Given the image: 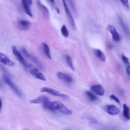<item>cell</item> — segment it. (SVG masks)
<instances>
[{
    "label": "cell",
    "instance_id": "obj_1",
    "mask_svg": "<svg viewBox=\"0 0 130 130\" xmlns=\"http://www.w3.org/2000/svg\"><path fill=\"white\" fill-rule=\"evenodd\" d=\"M51 105L53 111H58L60 113L66 115H71L72 113V111L71 110L59 101L51 102Z\"/></svg>",
    "mask_w": 130,
    "mask_h": 130
},
{
    "label": "cell",
    "instance_id": "obj_2",
    "mask_svg": "<svg viewBox=\"0 0 130 130\" xmlns=\"http://www.w3.org/2000/svg\"><path fill=\"white\" fill-rule=\"evenodd\" d=\"M26 69L29 71L30 74L35 78L43 81H46V77L44 74L42 73L38 69L35 67L32 64L28 63Z\"/></svg>",
    "mask_w": 130,
    "mask_h": 130
},
{
    "label": "cell",
    "instance_id": "obj_3",
    "mask_svg": "<svg viewBox=\"0 0 130 130\" xmlns=\"http://www.w3.org/2000/svg\"><path fill=\"white\" fill-rule=\"evenodd\" d=\"M40 90L42 92H47L51 94H52L53 95L61 97L65 99H67L69 98V96L68 95L64 93H61L59 91H57L54 89H53L52 88H50L48 87H43L41 88Z\"/></svg>",
    "mask_w": 130,
    "mask_h": 130
},
{
    "label": "cell",
    "instance_id": "obj_4",
    "mask_svg": "<svg viewBox=\"0 0 130 130\" xmlns=\"http://www.w3.org/2000/svg\"><path fill=\"white\" fill-rule=\"evenodd\" d=\"M11 48L12 50V52L14 54V55H15V56L16 57V58H17V59L25 68H26L27 65H28V63H27V62L25 61V60L24 59V58H23V57L22 56L21 53L18 50V49H17L16 47L14 45H12L11 46Z\"/></svg>",
    "mask_w": 130,
    "mask_h": 130
},
{
    "label": "cell",
    "instance_id": "obj_5",
    "mask_svg": "<svg viewBox=\"0 0 130 130\" xmlns=\"http://www.w3.org/2000/svg\"><path fill=\"white\" fill-rule=\"evenodd\" d=\"M3 80L4 82H5L7 84L9 85V86L12 89V90L18 95L20 96L21 95V93L17 86L15 85V84L10 79V78L6 75H4L3 76Z\"/></svg>",
    "mask_w": 130,
    "mask_h": 130
},
{
    "label": "cell",
    "instance_id": "obj_6",
    "mask_svg": "<svg viewBox=\"0 0 130 130\" xmlns=\"http://www.w3.org/2000/svg\"><path fill=\"white\" fill-rule=\"evenodd\" d=\"M21 52L22 53V54H23V55L27 58L31 60V61H32L34 63H35V64L40 69H42V64L41 63V62L39 61V60H38L35 56L32 55L31 54H29L27 51L24 48H21Z\"/></svg>",
    "mask_w": 130,
    "mask_h": 130
},
{
    "label": "cell",
    "instance_id": "obj_7",
    "mask_svg": "<svg viewBox=\"0 0 130 130\" xmlns=\"http://www.w3.org/2000/svg\"><path fill=\"white\" fill-rule=\"evenodd\" d=\"M62 4H63V6L64 7V10H65V12L66 13V15L68 18V19L69 20L70 23L72 26V27L73 28V29H76V25H75V21L74 19V18L73 17L72 14H71L68 6L67 4L66 3V0H62Z\"/></svg>",
    "mask_w": 130,
    "mask_h": 130
},
{
    "label": "cell",
    "instance_id": "obj_8",
    "mask_svg": "<svg viewBox=\"0 0 130 130\" xmlns=\"http://www.w3.org/2000/svg\"><path fill=\"white\" fill-rule=\"evenodd\" d=\"M107 29L111 33L112 39L114 41L119 42L120 40V36L117 32L116 28L113 25H108L107 26Z\"/></svg>",
    "mask_w": 130,
    "mask_h": 130
},
{
    "label": "cell",
    "instance_id": "obj_9",
    "mask_svg": "<svg viewBox=\"0 0 130 130\" xmlns=\"http://www.w3.org/2000/svg\"><path fill=\"white\" fill-rule=\"evenodd\" d=\"M0 62L2 63L4 65L12 66L14 65V62L11 60L8 56L5 54L0 52Z\"/></svg>",
    "mask_w": 130,
    "mask_h": 130
},
{
    "label": "cell",
    "instance_id": "obj_10",
    "mask_svg": "<svg viewBox=\"0 0 130 130\" xmlns=\"http://www.w3.org/2000/svg\"><path fill=\"white\" fill-rule=\"evenodd\" d=\"M57 77L59 79L67 83H70L73 81V78L71 76L61 72H58L57 73Z\"/></svg>",
    "mask_w": 130,
    "mask_h": 130
},
{
    "label": "cell",
    "instance_id": "obj_11",
    "mask_svg": "<svg viewBox=\"0 0 130 130\" xmlns=\"http://www.w3.org/2000/svg\"><path fill=\"white\" fill-rule=\"evenodd\" d=\"M90 89L94 93L100 96L103 95L105 93L104 89L103 88V86L100 84L91 86L90 87Z\"/></svg>",
    "mask_w": 130,
    "mask_h": 130
},
{
    "label": "cell",
    "instance_id": "obj_12",
    "mask_svg": "<svg viewBox=\"0 0 130 130\" xmlns=\"http://www.w3.org/2000/svg\"><path fill=\"white\" fill-rule=\"evenodd\" d=\"M31 23L26 20H21L18 22V27L22 30H27L31 27Z\"/></svg>",
    "mask_w": 130,
    "mask_h": 130
},
{
    "label": "cell",
    "instance_id": "obj_13",
    "mask_svg": "<svg viewBox=\"0 0 130 130\" xmlns=\"http://www.w3.org/2000/svg\"><path fill=\"white\" fill-rule=\"evenodd\" d=\"M106 111L107 112L111 115H115L119 113V109L113 105H109L106 106Z\"/></svg>",
    "mask_w": 130,
    "mask_h": 130
},
{
    "label": "cell",
    "instance_id": "obj_14",
    "mask_svg": "<svg viewBox=\"0 0 130 130\" xmlns=\"http://www.w3.org/2000/svg\"><path fill=\"white\" fill-rule=\"evenodd\" d=\"M48 101H49V99L47 96L42 95L34 99H31L29 101V102L30 104H43Z\"/></svg>",
    "mask_w": 130,
    "mask_h": 130
},
{
    "label": "cell",
    "instance_id": "obj_15",
    "mask_svg": "<svg viewBox=\"0 0 130 130\" xmlns=\"http://www.w3.org/2000/svg\"><path fill=\"white\" fill-rule=\"evenodd\" d=\"M93 51L94 55L102 61L105 62L106 60V56L102 50L99 49H93Z\"/></svg>",
    "mask_w": 130,
    "mask_h": 130
},
{
    "label": "cell",
    "instance_id": "obj_16",
    "mask_svg": "<svg viewBox=\"0 0 130 130\" xmlns=\"http://www.w3.org/2000/svg\"><path fill=\"white\" fill-rule=\"evenodd\" d=\"M42 46V48L43 50V52L45 54V55L48 57L49 59H51V53H50V48L48 45L45 43H42L41 44Z\"/></svg>",
    "mask_w": 130,
    "mask_h": 130
},
{
    "label": "cell",
    "instance_id": "obj_17",
    "mask_svg": "<svg viewBox=\"0 0 130 130\" xmlns=\"http://www.w3.org/2000/svg\"><path fill=\"white\" fill-rule=\"evenodd\" d=\"M123 115L126 119L129 120L130 119L129 109L125 104H123Z\"/></svg>",
    "mask_w": 130,
    "mask_h": 130
},
{
    "label": "cell",
    "instance_id": "obj_18",
    "mask_svg": "<svg viewBox=\"0 0 130 130\" xmlns=\"http://www.w3.org/2000/svg\"><path fill=\"white\" fill-rule=\"evenodd\" d=\"M37 3L38 4L39 7L40 8L41 10L43 11V13L44 14V15H45L47 17H48L49 15L48 9L44 5L42 4V3L40 1V0H37Z\"/></svg>",
    "mask_w": 130,
    "mask_h": 130
},
{
    "label": "cell",
    "instance_id": "obj_19",
    "mask_svg": "<svg viewBox=\"0 0 130 130\" xmlns=\"http://www.w3.org/2000/svg\"><path fill=\"white\" fill-rule=\"evenodd\" d=\"M119 22H120V24L121 25V26L122 28L123 29L124 33L126 34V35L127 36L129 37L130 36V32H129L127 27L125 25V23H124V22L123 21L122 19L121 18H119Z\"/></svg>",
    "mask_w": 130,
    "mask_h": 130
},
{
    "label": "cell",
    "instance_id": "obj_20",
    "mask_svg": "<svg viewBox=\"0 0 130 130\" xmlns=\"http://www.w3.org/2000/svg\"><path fill=\"white\" fill-rule=\"evenodd\" d=\"M85 94H86L87 97L88 98V99L90 101L94 102V101H96L97 100L96 96L94 94L92 93L91 91H86L85 92Z\"/></svg>",
    "mask_w": 130,
    "mask_h": 130
},
{
    "label": "cell",
    "instance_id": "obj_21",
    "mask_svg": "<svg viewBox=\"0 0 130 130\" xmlns=\"http://www.w3.org/2000/svg\"><path fill=\"white\" fill-rule=\"evenodd\" d=\"M22 6H23V7L24 8V10L25 12V13L29 16L30 17H32V12L30 10V9L29 8L30 6H28L27 5L24 4V3H22Z\"/></svg>",
    "mask_w": 130,
    "mask_h": 130
},
{
    "label": "cell",
    "instance_id": "obj_22",
    "mask_svg": "<svg viewBox=\"0 0 130 130\" xmlns=\"http://www.w3.org/2000/svg\"><path fill=\"white\" fill-rule=\"evenodd\" d=\"M61 33L62 35L65 37L67 38L69 36V31L67 26L65 25H63L61 27Z\"/></svg>",
    "mask_w": 130,
    "mask_h": 130
},
{
    "label": "cell",
    "instance_id": "obj_23",
    "mask_svg": "<svg viewBox=\"0 0 130 130\" xmlns=\"http://www.w3.org/2000/svg\"><path fill=\"white\" fill-rule=\"evenodd\" d=\"M65 59H66V61L67 64L70 67V68L71 69H72L73 70H74V66H73V63H72V61L70 56L69 55H66L65 56Z\"/></svg>",
    "mask_w": 130,
    "mask_h": 130
},
{
    "label": "cell",
    "instance_id": "obj_24",
    "mask_svg": "<svg viewBox=\"0 0 130 130\" xmlns=\"http://www.w3.org/2000/svg\"><path fill=\"white\" fill-rule=\"evenodd\" d=\"M43 107L45 109H47L48 110L53 111L52 108V105H51V102L48 101L43 103Z\"/></svg>",
    "mask_w": 130,
    "mask_h": 130
},
{
    "label": "cell",
    "instance_id": "obj_25",
    "mask_svg": "<svg viewBox=\"0 0 130 130\" xmlns=\"http://www.w3.org/2000/svg\"><path fill=\"white\" fill-rule=\"evenodd\" d=\"M121 59L122 60V61H123V62L125 64H128L129 63V60H128V58L126 56H125L124 54H122L121 56Z\"/></svg>",
    "mask_w": 130,
    "mask_h": 130
},
{
    "label": "cell",
    "instance_id": "obj_26",
    "mask_svg": "<svg viewBox=\"0 0 130 130\" xmlns=\"http://www.w3.org/2000/svg\"><path fill=\"white\" fill-rule=\"evenodd\" d=\"M121 3L126 8H128L129 6V3H128V0H119Z\"/></svg>",
    "mask_w": 130,
    "mask_h": 130
},
{
    "label": "cell",
    "instance_id": "obj_27",
    "mask_svg": "<svg viewBox=\"0 0 130 130\" xmlns=\"http://www.w3.org/2000/svg\"><path fill=\"white\" fill-rule=\"evenodd\" d=\"M110 98H111V99L113 100H114L115 102H116L117 103H118V104H120V100H119V99H118L117 97H116L115 95H114V94H111V95H110Z\"/></svg>",
    "mask_w": 130,
    "mask_h": 130
},
{
    "label": "cell",
    "instance_id": "obj_28",
    "mask_svg": "<svg viewBox=\"0 0 130 130\" xmlns=\"http://www.w3.org/2000/svg\"><path fill=\"white\" fill-rule=\"evenodd\" d=\"M21 2L22 3H24L29 6H30L32 4V0H21Z\"/></svg>",
    "mask_w": 130,
    "mask_h": 130
},
{
    "label": "cell",
    "instance_id": "obj_29",
    "mask_svg": "<svg viewBox=\"0 0 130 130\" xmlns=\"http://www.w3.org/2000/svg\"><path fill=\"white\" fill-rule=\"evenodd\" d=\"M126 72L127 74L130 76V65H128L126 67Z\"/></svg>",
    "mask_w": 130,
    "mask_h": 130
},
{
    "label": "cell",
    "instance_id": "obj_30",
    "mask_svg": "<svg viewBox=\"0 0 130 130\" xmlns=\"http://www.w3.org/2000/svg\"><path fill=\"white\" fill-rule=\"evenodd\" d=\"M2 106H3V103H2V101L1 98H0V111L1 110L2 108Z\"/></svg>",
    "mask_w": 130,
    "mask_h": 130
},
{
    "label": "cell",
    "instance_id": "obj_31",
    "mask_svg": "<svg viewBox=\"0 0 130 130\" xmlns=\"http://www.w3.org/2000/svg\"><path fill=\"white\" fill-rule=\"evenodd\" d=\"M52 5H55V1L54 0H49Z\"/></svg>",
    "mask_w": 130,
    "mask_h": 130
},
{
    "label": "cell",
    "instance_id": "obj_32",
    "mask_svg": "<svg viewBox=\"0 0 130 130\" xmlns=\"http://www.w3.org/2000/svg\"><path fill=\"white\" fill-rule=\"evenodd\" d=\"M2 87V84H1V82H0V88Z\"/></svg>",
    "mask_w": 130,
    "mask_h": 130
},
{
    "label": "cell",
    "instance_id": "obj_33",
    "mask_svg": "<svg viewBox=\"0 0 130 130\" xmlns=\"http://www.w3.org/2000/svg\"><path fill=\"white\" fill-rule=\"evenodd\" d=\"M23 130H29L28 129H23Z\"/></svg>",
    "mask_w": 130,
    "mask_h": 130
},
{
    "label": "cell",
    "instance_id": "obj_34",
    "mask_svg": "<svg viewBox=\"0 0 130 130\" xmlns=\"http://www.w3.org/2000/svg\"><path fill=\"white\" fill-rule=\"evenodd\" d=\"M129 109V110H130V109Z\"/></svg>",
    "mask_w": 130,
    "mask_h": 130
},
{
    "label": "cell",
    "instance_id": "obj_35",
    "mask_svg": "<svg viewBox=\"0 0 130 130\" xmlns=\"http://www.w3.org/2000/svg\"><path fill=\"white\" fill-rule=\"evenodd\" d=\"M68 130H69V129H68Z\"/></svg>",
    "mask_w": 130,
    "mask_h": 130
}]
</instances>
